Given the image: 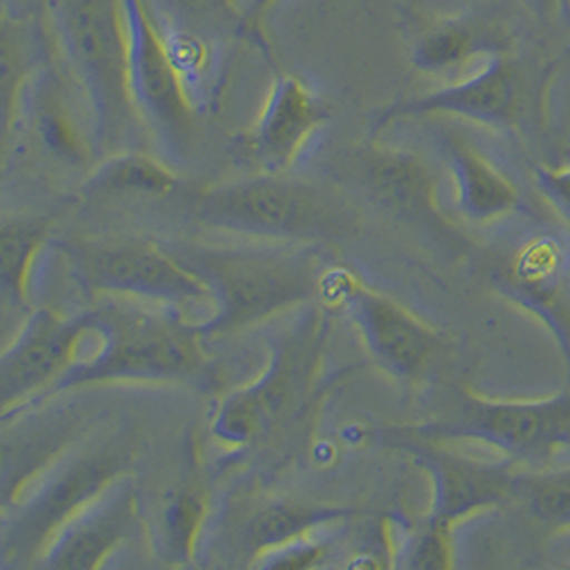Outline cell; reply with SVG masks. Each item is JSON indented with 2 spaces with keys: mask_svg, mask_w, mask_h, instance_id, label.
<instances>
[{
  "mask_svg": "<svg viewBox=\"0 0 570 570\" xmlns=\"http://www.w3.org/2000/svg\"><path fill=\"white\" fill-rule=\"evenodd\" d=\"M327 118V104L311 86L283 73L274 79L255 125L242 137V150L263 174H283Z\"/></svg>",
  "mask_w": 570,
  "mask_h": 570,
  "instance_id": "obj_14",
  "label": "cell"
},
{
  "mask_svg": "<svg viewBox=\"0 0 570 570\" xmlns=\"http://www.w3.org/2000/svg\"><path fill=\"white\" fill-rule=\"evenodd\" d=\"M176 188V178L158 160L141 153L109 155L88 181V190L105 193H148L167 195Z\"/></svg>",
  "mask_w": 570,
  "mask_h": 570,
  "instance_id": "obj_23",
  "label": "cell"
},
{
  "mask_svg": "<svg viewBox=\"0 0 570 570\" xmlns=\"http://www.w3.org/2000/svg\"><path fill=\"white\" fill-rule=\"evenodd\" d=\"M327 553V544L306 543L304 539L297 543L281 547L267 556H263V567H281V569H304L314 567L318 558Z\"/></svg>",
  "mask_w": 570,
  "mask_h": 570,
  "instance_id": "obj_28",
  "label": "cell"
},
{
  "mask_svg": "<svg viewBox=\"0 0 570 570\" xmlns=\"http://www.w3.org/2000/svg\"><path fill=\"white\" fill-rule=\"evenodd\" d=\"M129 41L130 92L139 116L155 127L169 150L188 146L195 114L186 81L167 50L150 0H122Z\"/></svg>",
  "mask_w": 570,
  "mask_h": 570,
  "instance_id": "obj_9",
  "label": "cell"
},
{
  "mask_svg": "<svg viewBox=\"0 0 570 570\" xmlns=\"http://www.w3.org/2000/svg\"><path fill=\"white\" fill-rule=\"evenodd\" d=\"M163 24L190 30L204 39L239 35L250 41H263V32L248 22V13L239 9V0H158Z\"/></svg>",
  "mask_w": 570,
  "mask_h": 570,
  "instance_id": "obj_21",
  "label": "cell"
},
{
  "mask_svg": "<svg viewBox=\"0 0 570 570\" xmlns=\"http://www.w3.org/2000/svg\"><path fill=\"white\" fill-rule=\"evenodd\" d=\"M206 515L204 498L193 492L174 495L165 511V547L169 558L186 562L193 556V544L197 539L202 519Z\"/></svg>",
  "mask_w": 570,
  "mask_h": 570,
  "instance_id": "obj_25",
  "label": "cell"
},
{
  "mask_svg": "<svg viewBox=\"0 0 570 570\" xmlns=\"http://www.w3.org/2000/svg\"><path fill=\"white\" fill-rule=\"evenodd\" d=\"M409 434L444 444L479 442L518 466H551L560 451H570V387L523 400L462 391L444 415Z\"/></svg>",
  "mask_w": 570,
  "mask_h": 570,
  "instance_id": "obj_6",
  "label": "cell"
},
{
  "mask_svg": "<svg viewBox=\"0 0 570 570\" xmlns=\"http://www.w3.org/2000/svg\"><path fill=\"white\" fill-rule=\"evenodd\" d=\"M532 13L547 22H562L570 32V0H525Z\"/></svg>",
  "mask_w": 570,
  "mask_h": 570,
  "instance_id": "obj_29",
  "label": "cell"
},
{
  "mask_svg": "<svg viewBox=\"0 0 570 570\" xmlns=\"http://www.w3.org/2000/svg\"><path fill=\"white\" fill-rule=\"evenodd\" d=\"M50 234V218L4 216L0 225V288L4 299L20 311L28 308V281L39 248Z\"/></svg>",
  "mask_w": 570,
  "mask_h": 570,
  "instance_id": "obj_19",
  "label": "cell"
},
{
  "mask_svg": "<svg viewBox=\"0 0 570 570\" xmlns=\"http://www.w3.org/2000/svg\"><path fill=\"white\" fill-rule=\"evenodd\" d=\"M86 311L76 316L41 308L28 314L24 327L0 360V400L9 413L32 395L48 391L78 362L79 344L88 336Z\"/></svg>",
  "mask_w": 570,
  "mask_h": 570,
  "instance_id": "obj_10",
  "label": "cell"
},
{
  "mask_svg": "<svg viewBox=\"0 0 570 570\" xmlns=\"http://www.w3.org/2000/svg\"><path fill=\"white\" fill-rule=\"evenodd\" d=\"M27 30L20 22H13L11 16L2 18V41H0V99H2V135L9 137V130L16 118V107L20 99L22 83L28 73Z\"/></svg>",
  "mask_w": 570,
  "mask_h": 570,
  "instance_id": "obj_24",
  "label": "cell"
},
{
  "mask_svg": "<svg viewBox=\"0 0 570 570\" xmlns=\"http://www.w3.org/2000/svg\"><path fill=\"white\" fill-rule=\"evenodd\" d=\"M316 325H299L293 334L278 340L269 367L259 381L244 390L235 391L223 404L214 419L212 432L218 441L244 444L261 434L274 416L295 397L299 387L308 381L316 363Z\"/></svg>",
  "mask_w": 570,
  "mask_h": 570,
  "instance_id": "obj_11",
  "label": "cell"
},
{
  "mask_svg": "<svg viewBox=\"0 0 570 570\" xmlns=\"http://www.w3.org/2000/svg\"><path fill=\"white\" fill-rule=\"evenodd\" d=\"M504 52H513L511 37L492 20L479 16H441L416 28L411 65L419 73L444 76Z\"/></svg>",
  "mask_w": 570,
  "mask_h": 570,
  "instance_id": "obj_16",
  "label": "cell"
},
{
  "mask_svg": "<svg viewBox=\"0 0 570 570\" xmlns=\"http://www.w3.org/2000/svg\"><path fill=\"white\" fill-rule=\"evenodd\" d=\"M442 148L453 178L455 206L468 223L488 225L521 208L518 186L468 139L446 135Z\"/></svg>",
  "mask_w": 570,
  "mask_h": 570,
  "instance_id": "obj_18",
  "label": "cell"
},
{
  "mask_svg": "<svg viewBox=\"0 0 570 570\" xmlns=\"http://www.w3.org/2000/svg\"><path fill=\"white\" fill-rule=\"evenodd\" d=\"M139 500L130 483H114L71 519L41 553L39 567L56 570L99 569L127 539L137 521Z\"/></svg>",
  "mask_w": 570,
  "mask_h": 570,
  "instance_id": "obj_15",
  "label": "cell"
},
{
  "mask_svg": "<svg viewBox=\"0 0 570 570\" xmlns=\"http://www.w3.org/2000/svg\"><path fill=\"white\" fill-rule=\"evenodd\" d=\"M125 464V451L101 449L53 472L50 481L35 490L27 502L18 504L13 515L4 521V564L35 553L41 556L71 519L118 481Z\"/></svg>",
  "mask_w": 570,
  "mask_h": 570,
  "instance_id": "obj_8",
  "label": "cell"
},
{
  "mask_svg": "<svg viewBox=\"0 0 570 570\" xmlns=\"http://www.w3.org/2000/svg\"><path fill=\"white\" fill-rule=\"evenodd\" d=\"M56 41L92 111L97 148L122 153L141 118L130 92L122 0H50Z\"/></svg>",
  "mask_w": 570,
  "mask_h": 570,
  "instance_id": "obj_3",
  "label": "cell"
},
{
  "mask_svg": "<svg viewBox=\"0 0 570 570\" xmlns=\"http://www.w3.org/2000/svg\"><path fill=\"white\" fill-rule=\"evenodd\" d=\"M171 255L208 286L214 311L199 325L204 337L232 334L291 311L321 293L318 261L306 246L174 244Z\"/></svg>",
  "mask_w": 570,
  "mask_h": 570,
  "instance_id": "obj_1",
  "label": "cell"
},
{
  "mask_svg": "<svg viewBox=\"0 0 570 570\" xmlns=\"http://www.w3.org/2000/svg\"><path fill=\"white\" fill-rule=\"evenodd\" d=\"M195 218L220 232L269 244L316 246L351 229V216L332 195L281 174L223 184L199 195Z\"/></svg>",
  "mask_w": 570,
  "mask_h": 570,
  "instance_id": "obj_5",
  "label": "cell"
},
{
  "mask_svg": "<svg viewBox=\"0 0 570 570\" xmlns=\"http://www.w3.org/2000/svg\"><path fill=\"white\" fill-rule=\"evenodd\" d=\"M276 2H278V0H250V2H248V7H246V13H248V22H250L253 27L259 30L261 20H263V13H265V11H267L272 4H276Z\"/></svg>",
  "mask_w": 570,
  "mask_h": 570,
  "instance_id": "obj_30",
  "label": "cell"
},
{
  "mask_svg": "<svg viewBox=\"0 0 570 570\" xmlns=\"http://www.w3.org/2000/svg\"><path fill=\"white\" fill-rule=\"evenodd\" d=\"M56 246L65 253L79 285L92 295L146 299L186 318L206 308L212 316L208 286L167 246L137 237H79Z\"/></svg>",
  "mask_w": 570,
  "mask_h": 570,
  "instance_id": "obj_7",
  "label": "cell"
},
{
  "mask_svg": "<svg viewBox=\"0 0 570 570\" xmlns=\"http://www.w3.org/2000/svg\"><path fill=\"white\" fill-rule=\"evenodd\" d=\"M365 178L374 195L397 216L442 237H453L436 206V176L421 156L406 150L372 148L365 158Z\"/></svg>",
  "mask_w": 570,
  "mask_h": 570,
  "instance_id": "obj_17",
  "label": "cell"
},
{
  "mask_svg": "<svg viewBox=\"0 0 570 570\" xmlns=\"http://www.w3.org/2000/svg\"><path fill=\"white\" fill-rule=\"evenodd\" d=\"M337 295L367 353L383 370L397 379L416 381L436 362L441 336L413 312L357 283L344 291L337 288Z\"/></svg>",
  "mask_w": 570,
  "mask_h": 570,
  "instance_id": "obj_13",
  "label": "cell"
},
{
  "mask_svg": "<svg viewBox=\"0 0 570 570\" xmlns=\"http://www.w3.org/2000/svg\"><path fill=\"white\" fill-rule=\"evenodd\" d=\"M513 498L549 532H570V466L521 468Z\"/></svg>",
  "mask_w": 570,
  "mask_h": 570,
  "instance_id": "obj_22",
  "label": "cell"
},
{
  "mask_svg": "<svg viewBox=\"0 0 570 570\" xmlns=\"http://www.w3.org/2000/svg\"><path fill=\"white\" fill-rule=\"evenodd\" d=\"M99 346L69 367L50 393L107 381H193L206 367L199 323L178 312L141 308L135 299L107 297L86 311Z\"/></svg>",
  "mask_w": 570,
  "mask_h": 570,
  "instance_id": "obj_2",
  "label": "cell"
},
{
  "mask_svg": "<svg viewBox=\"0 0 570 570\" xmlns=\"http://www.w3.org/2000/svg\"><path fill=\"white\" fill-rule=\"evenodd\" d=\"M532 178L547 206L570 227V167L539 165L532 169Z\"/></svg>",
  "mask_w": 570,
  "mask_h": 570,
  "instance_id": "obj_27",
  "label": "cell"
},
{
  "mask_svg": "<svg viewBox=\"0 0 570 570\" xmlns=\"http://www.w3.org/2000/svg\"><path fill=\"white\" fill-rule=\"evenodd\" d=\"M406 446L432 483L430 518L455 528L464 519L513 500L521 470L515 462L504 458L498 462L468 458L446 449L444 442L415 436Z\"/></svg>",
  "mask_w": 570,
  "mask_h": 570,
  "instance_id": "obj_12",
  "label": "cell"
},
{
  "mask_svg": "<svg viewBox=\"0 0 570 570\" xmlns=\"http://www.w3.org/2000/svg\"><path fill=\"white\" fill-rule=\"evenodd\" d=\"M404 567L415 570H446L453 567V525L428 518L419 523L406 549Z\"/></svg>",
  "mask_w": 570,
  "mask_h": 570,
  "instance_id": "obj_26",
  "label": "cell"
},
{
  "mask_svg": "<svg viewBox=\"0 0 570 570\" xmlns=\"http://www.w3.org/2000/svg\"><path fill=\"white\" fill-rule=\"evenodd\" d=\"M562 60H521L513 52L483 60L466 78L432 92L387 105L374 116V130L400 120L458 118L495 130H521L547 120V95Z\"/></svg>",
  "mask_w": 570,
  "mask_h": 570,
  "instance_id": "obj_4",
  "label": "cell"
},
{
  "mask_svg": "<svg viewBox=\"0 0 570 570\" xmlns=\"http://www.w3.org/2000/svg\"><path fill=\"white\" fill-rule=\"evenodd\" d=\"M346 515V509L336 507H318L293 500L272 502L250 519L244 541L253 556H267L281 547L306 539L318 525L334 523Z\"/></svg>",
  "mask_w": 570,
  "mask_h": 570,
  "instance_id": "obj_20",
  "label": "cell"
}]
</instances>
